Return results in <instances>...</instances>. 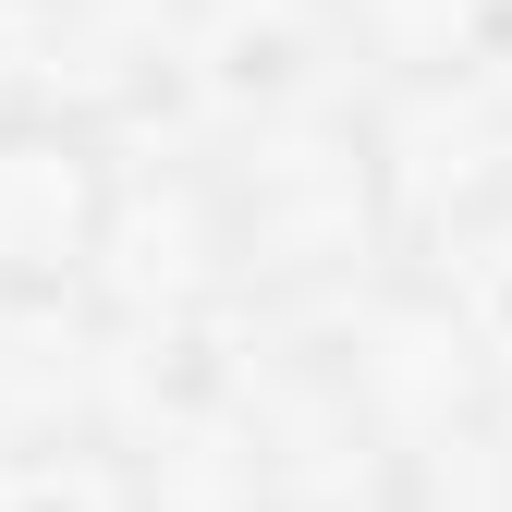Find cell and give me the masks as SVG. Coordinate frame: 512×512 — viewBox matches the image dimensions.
Instances as JSON below:
<instances>
[{
	"label": "cell",
	"mask_w": 512,
	"mask_h": 512,
	"mask_svg": "<svg viewBox=\"0 0 512 512\" xmlns=\"http://www.w3.org/2000/svg\"><path fill=\"white\" fill-rule=\"evenodd\" d=\"M122 220V159L110 122L13 98L0 110V305H74L98 293V256Z\"/></svg>",
	"instance_id": "obj_2"
},
{
	"label": "cell",
	"mask_w": 512,
	"mask_h": 512,
	"mask_svg": "<svg viewBox=\"0 0 512 512\" xmlns=\"http://www.w3.org/2000/svg\"><path fill=\"white\" fill-rule=\"evenodd\" d=\"M196 220L208 269L232 305H342L391 269L403 244V183H391V122L342 98L256 110L220 159H196Z\"/></svg>",
	"instance_id": "obj_1"
}]
</instances>
